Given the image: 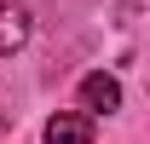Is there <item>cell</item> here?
<instances>
[{"label": "cell", "instance_id": "3957f363", "mask_svg": "<svg viewBox=\"0 0 150 144\" xmlns=\"http://www.w3.org/2000/svg\"><path fill=\"white\" fill-rule=\"evenodd\" d=\"M81 104L98 109V115L121 109V87H115V75H87V81H81Z\"/></svg>", "mask_w": 150, "mask_h": 144}, {"label": "cell", "instance_id": "6da1fadb", "mask_svg": "<svg viewBox=\"0 0 150 144\" xmlns=\"http://www.w3.org/2000/svg\"><path fill=\"white\" fill-rule=\"evenodd\" d=\"M46 144H93V121L81 109H58L46 121Z\"/></svg>", "mask_w": 150, "mask_h": 144}, {"label": "cell", "instance_id": "7a4b0ae2", "mask_svg": "<svg viewBox=\"0 0 150 144\" xmlns=\"http://www.w3.org/2000/svg\"><path fill=\"white\" fill-rule=\"evenodd\" d=\"M23 40H29V12H23L18 0H0V58L18 52Z\"/></svg>", "mask_w": 150, "mask_h": 144}]
</instances>
